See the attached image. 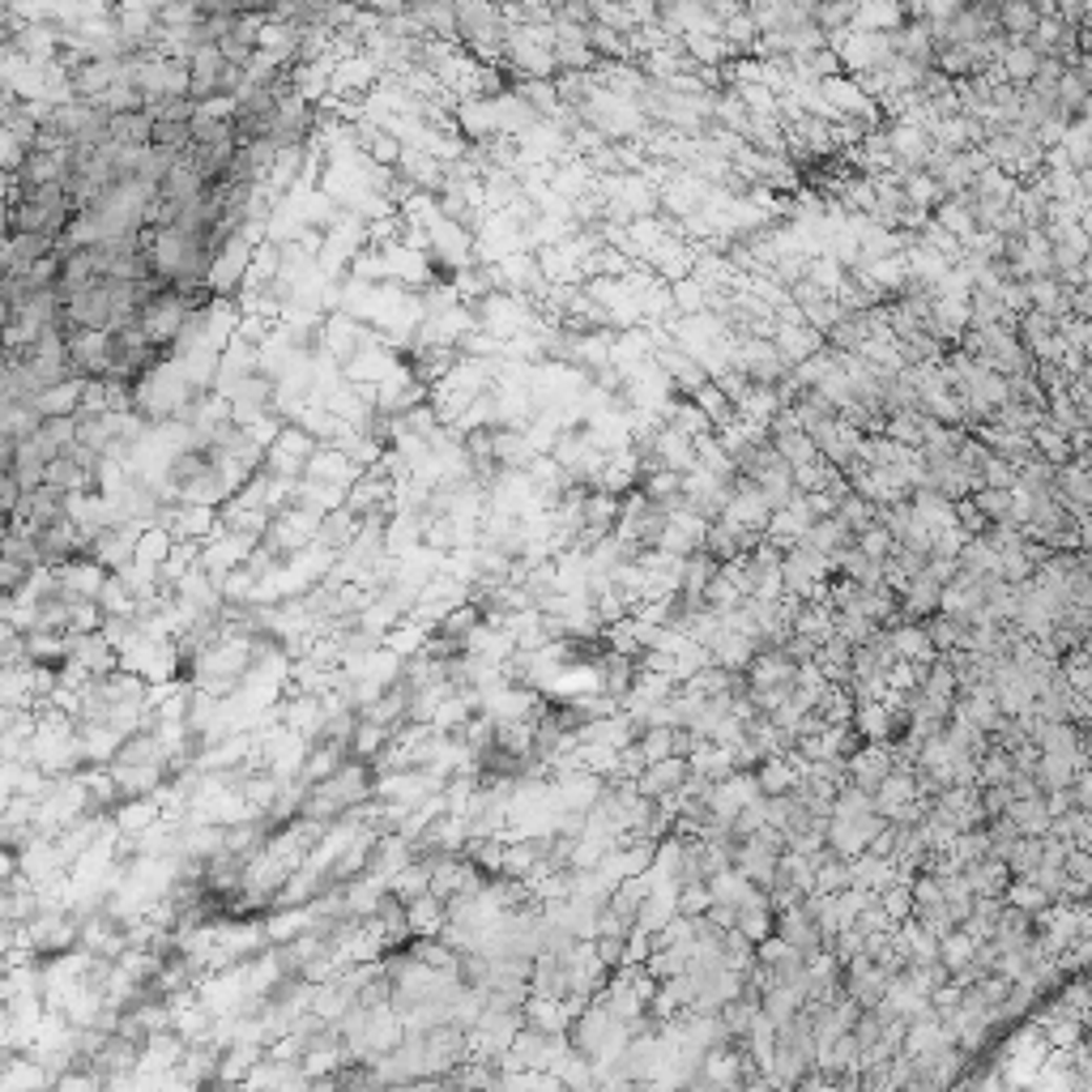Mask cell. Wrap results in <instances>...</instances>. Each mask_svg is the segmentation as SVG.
I'll use <instances>...</instances> for the list:
<instances>
[{"mask_svg": "<svg viewBox=\"0 0 1092 1092\" xmlns=\"http://www.w3.org/2000/svg\"><path fill=\"white\" fill-rule=\"evenodd\" d=\"M854 547H858L866 559H875V563H887V559L896 555V547H901V542H896V538H892L883 526H871L866 534H858V538H854Z\"/></svg>", "mask_w": 1092, "mask_h": 1092, "instance_id": "cell-24", "label": "cell"}, {"mask_svg": "<svg viewBox=\"0 0 1092 1092\" xmlns=\"http://www.w3.org/2000/svg\"><path fill=\"white\" fill-rule=\"evenodd\" d=\"M837 521L858 538V534H866L871 526H879V508H875L871 499H862V495H845L841 508H837Z\"/></svg>", "mask_w": 1092, "mask_h": 1092, "instance_id": "cell-19", "label": "cell"}, {"mask_svg": "<svg viewBox=\"0 0 1092 1092\" xmlns=\"http://www.w3.org/2000/svg\"><path fill=\"white\" fill-rule=\"evenodd\" d=\"M1075 210H1079V227H1084V235H1092V192H1079Z\"/></svg>", "mask_w": 1092, "mask_h": 1092, "instance_id": "cell-28", "label": "cell"}, {"mask_svg": "<svg viewBox=\"0 0 1092 1092\" xmlns=\"http://www.w3.org/2000/svg\"><path fill=\"white\" fill-rule=\"evenodd\" d=\"M773 346L781 350L786 367L794 371L798 363L815 359V355H819V350H823L828 342H823V338H819V334H815L811 325H781V329H777V338H773Z\"/></svg>", "mask_w": 1092, "mask_h": 1092, "instance_id": "cell-8", "label": "cell"}, {"mask_svg": "<svg viewBox=\"0 0 1092 1092\" xmlns=\"http://www.w3.org/2000/svg\"><path fill=\"white\" fill-rule=\"evenodd\" d=\"M1037 26H1042V14L1029 0H1007V5H999V30L1007 35V43H1029L1037 35Z\"/></svg>", "mask_w": 1092, "mask_h": 1092, "instance_id": "cell-10", "label": "cell"}, {"mask_svg": "<svg viewBox=\"0 0 1092 1092\" xmlns=\"http://www.w3.org/2000/svg\"><path fill=\"white\" fill-rule=\"evenodd\" d=\"M969 499H973V508L982 512V517H986L990 526L1015 521V491H994V487H982V491H973Z\"/></svg>", "mask_w": 1092, "mask_h": 1092, "instance_id": "cell-17", "label": "cell"}, {"mask_svg": "<svg viewBox=\"0 0 1092 1092\" xmlns=\"http://www.w3.org/2000/svg\"><path fill=\"white\" fill-rule=\"evenodd\" d=\"M197 312L184 295H175V286H167L163 295H154L146 307H142V329H146V338L158 346V350H167L171 355V346H175V338L184 334V325H188V316Z\"/></svg>", "mask_w": 1092, "mask_h": 1092, "instance_id": "cell-1", "label": "cell"}, {"mask_svg": "<svg viewBox=\"0 0 1092 1092\" xmlns=\"http://www.w3.org/2000/svg\"><path fill=\"white\" fill-rule=\"evenodd\" d=\"M1033 448H1037V457H1042L1046 466H1054V470H1063V466L1075 462V444H1071V435H1063V431L1050 427V423H1042V427L1033 431Z\"/></svg>", "mask_w": 1092, "mask_h": 1092, "instance_id": "cell-13", "label": "cell"}, {"mask_svg": "<svg viewBox=\"0 0 1092 1092\" xmlns=\"http://www.w3.org/2000/svg\"><path fill=\"white\" fill-rule=\"evenodd\" d=\"M0 499H5V512L9 517H18V508H22V499H26V487L18 483V474H0Z\"/></svg>", "mask_w": 1092, "mask_h": 1092, "instance_id": "cell-26", "label": "cell"}, {"mask_svg": "<svg viewBox=\"0 0 1092 1092\" xmlns=\"http://www.w3.org/2000/svg\"><path fill=\"white\" fill-rule=\"evenodd\" d=\"M82 393H86V376H73V380H64V384H51L47 393H39L35 406H39L43 419H78Z\"/></svg>", "mask_w": 1092, "mask_h": 1092, "instance_id": "cell-7", "label": "cell"}, {"mask_svg": "<svg viewBox=\"0 0 1092 1092\" xmlns=\"http://www.w3.org/2000/svg\"><path fill=\"white\" fill-rule=\"evenodd\" d=\"M64 316H69L73 329H90V334H111L115 329V307H111V295H107V282L73 295L64 303Z\"/></svg>", "mask_w": 1092, "mask_h": 1092, "instance_id": "cell-4", "label": "cell"}, {"mask_svg": "<svg viewBox=\"0 0 1092 1092\" xmlns=\"http://www.w3.org/2000/svg\"><path fill=\"white\" fill-rule=\"evenodd\" d=\"M726 526H734V530H743V534H755V538H764L768 534V521H773V508H768V499H764V491L755 487V483H738V491L730 495V504H726V517H722Z\"/></svg>", "mask_w": 1092, "mask_h": 1092, "instance_id": "cell-3", "label": "cell"}, {"mask_svg": "<svg viewBox=\"0 0 1092 1092\" xmlns=\"http://www.w3.org/2000/svg\"><path fill=\"white\" fill-rule=\"evenodd\" d=\"M691 402H695L704 414H709V423H713L718 431H726V427L738 419V406H734V402H730V398L718 389V380H709V384H704V389H700Z\"/></svg>", "mask_w": 1092, "mask_h": 1092, "instance_id": "cell-16", "label": "cell"}, {"mask_svg": "<svg viewBox=\"0 0 1092 1092\" xmlns=\"http://www.w3.org/2000/svg\"><path fill=\"white\" fill-rule=\"evenodd\" d=\"M999 69H1003V78H1007L1011 86L1029 90V82H1033L1037 69H1042V56H1037L1029 43H1007V51H1003V60H999Z\"/></svg>", "mask_w": 1092, "mask_h": 1092, "instance_id": "cell-11", "label": "cell"}, {"mask_svg": "<svg viewBox=\"0 0 1092 1092\" xmlns=\"http://www.w3.org/2000/svg\"><path fill=\"white\" fill-rule=\"evenodd\" d=\"M896 179H901V192H905V201H909L914 210L935 214V206L943 201V188H939L935 175H926V171H905V175H896Z\"/></svg>", "mask_w": 1092, "mask_h": 1092, "instance_id": "cell-15", "label": "cell"}, {"mask_svg": "<svg viewBox=\"0 0 1092 1092\" xmlns=\"http://www.w3.org/2000/svg\"><path fill=\"white\" fill-rule=\"evenodd\" d=\"M355 150L371 163V167H384V171H398L402 158H406V142L393 137L389 128H380L371 120H359V133H355Z\"/></svg>", "mask_w": 1092, "mask_h": 1092, "instance_id": "cell-5", "label": "cell"}, {"mask_svg": "<svg viewBox=\"0 0 1092 1092\" xmlns=\"http://www.w3.org/2000/svg\"><path fill=\"white\" fill-rule=\"evenodd\" d=\"M1029 286V303H1033V312H1042V316H1054L1058 325L1063 320H1071V286L1063 282V278H1029L1024 282Z\"/></svg>", "mask_w": 1092, "mask_h": 1092, "instance_id": "cell-6", "label": "cell"}, {"mask_svg": "<svg viewBox=\"0 0 1092 1092\" xmlns=\"http://www.w3.org/2000/svg\"><path fill=\"white\" fill-rule=\"evenodd\" d=\"M759 781H764V790H768V794H781V790H790V773H786V764H777V759H773V764L764 768V777H759Z\"/></svg>", "mask_w": 1092, "mask_h": 1092, "instance_id": "cell-27", "label": "cell"}, {"mask_svg": "<svg viewBox=\"0 0 1092 1092\" xmlns=\"http://www.w3.org/2000/svg\"><path fill=\"white\" fill-rule=\"evenodd\" d=\"M773 448H777V453L786 457V466H790V470H802V466H815V462H823V457H819V448H815V440H811L802 427L773 435Z\"/></svg>", "mask_w": 1092, "mask_h": 1092, "instance_id": "cell-14", "label": "cell"}, {"mask_svg": "<svg viewBox=\"0 0 1092 1092\" xmlns=\"http://www.w3.org/2000/svg\"><path fill=\"white\" fill-rule=\"evenodd\" d=\"M892 645H896V654L909 658V662H926L935 640H930L922 627H901V631H892Z\"/></svg>", "mask_w": 1092, "mask_h": 1092, "instance_id": "cell-25", "label": "cell"}, {"mask_svg": "<svg viewBox=\"0 0 1092 1092\" xmlns=\"http://www.w3.org/2000/svg\"><path fill=\"white\" fill-rule=\"evenodd\" d=\"M1079 278H1084V286H1092V256L1084 261V270H1079Z\"/></svg>", "mask_w": 1092, "mask_h": 1092, "instance_id": "cell-29", "label": "cell"}, {"mask_svg": "<svg viewBox=\"0 0 1092 1092\" xmlns=\"http://www.w3.org/2000/svg\"><path fill=\"white\" fill-rule=\"evenodd\" d=\"M947 235H956L960 243H969L978 235V218H973V206H969V192H960V197H943L930 214Z\"/></svg>", "mask_w": 1092, "mask_h": 1092, "instance_id": "cell-9", "label": "cell"}, {"mask_svg": "<svg viewBox=\"0 0 1092 1092\" xmlns=\"http://www.w3.org/2000/svg\"><path fill=\"white\" fill-rule=\"evenodd\" d=\"M670 303H675V312H683V316H700V312H709V286H700L695 278L670 282Z\"/></svg>", "mask_w": 1092, "mask_h": 1092, "instance_id": "cell-22", "label": "cell"}, {"mask_svg": "<svg viewBox=\"0 0 1092 1092\" xmlns=\"http://www.w3.org/2000/svg\"><path fill=\"white\" fill-rule=\"evenodd\" d=\"M69 359H73V371H78V376H86V380H111L115 342H111V334L73 329V334H69Z\"/></svg>", "mask_w": 1092, "mask_h": 1092, "instance_id": "cell-2", "label": "cell"}, {"mask_svg": "<svg viewBox=\"0 0 1092 1092\" xmlns=\"http://www.w3.org/2000/svg\"><path fill=\"white\" fill-rule=\"evenodd\" d=\"M683 777H687V768H683L679 759H662V764H649V773H645V781H640V790H645V794H666V790H675Z\"/></svg>", "mask_w": 1092, "mask_h": 1092, "instance_id": "cell-23", "label": "cell"}, {"mask_svg": "<svg viewBox=\"0 0 1092 1092\" xmlns=\"http://www.w3.org/2000/svg\"><path fill=\"white\" fill-rule=\"evenodd\" d=\"M1063 334V325L1054 316H1042V312H1029V316H1020V325H1015V338L1024 342V350H1037L1042 342H1050V338H1058Z\"/></svg>", "mask_w": 1092, "mask_h": 1092, "instance_id": "cell-21", "label": "cell"}, {"mask_svg": "<svg viewBox=\"0 0 1092 1092\" xmlns=\"http://www.w3.org/2000/svg\"><path fill=\"white\" fill-rule=\"evenodd\" d=\"M274 448H278V453H286V457H295V462H303V466H312V457H316L325 444H320L316 435H307L299 423H286Z\"/></svg>", "mask_w": 1092, "mask_h": 1092, "instance_id": "cell-20", "label": "cell"}, {"mask_svg": "<svg viewBox=\"0 0 1092 1092\" xmlns=\"http://www.w3.org/2000/svg\"><path fill=\"white\" fill-rule=\"evenodd\" d=\"M107 137L115 146H150L154 142V120L146 111H124L107 120Z\"/></svg>", "mask_w": 1092, "mask_h": 1092, "instance_id": "cell-12", "label": "cell"}, {"mask_svg": "<svg viewBox=\"0 0 1092 1092\" xmlns=\"http://www.w3.org/2000/svg\"><path fill=\"white\" fill-rule=\"evenodd\" d=\"M939 611H943V585L922 572L905 590V615H939Z\"/></svg>", "mask_w": 1092, "mask_h": 1092, "instance_id": "cell-18", "label": "cell"}]
</instances>
